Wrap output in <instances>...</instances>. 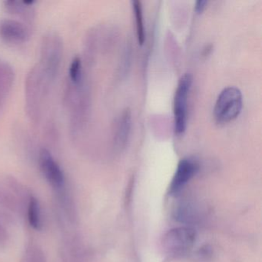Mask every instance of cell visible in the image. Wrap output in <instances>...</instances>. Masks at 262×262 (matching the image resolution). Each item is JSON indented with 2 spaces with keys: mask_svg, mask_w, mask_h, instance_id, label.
Instances as JSON below:
<instances>
[{
  "mask_svg": "<svg viewBox=\"0 0 262 262\" xmlns=\"http://www.w3.org/2000/svg\"><path fill=\"white\" fill-rule=\"evenodd\" d=\"M51 87L38 63L32 67L26 78L25 105L27 116L33 124L40 122L44 100Z\"/></svg>",
  "mask_w": 262,
  "mask_h": 262,
  "instance_id": "obj_1",
  "label": "cell"
},
{
  "mask_svg": "<svg viewBox=\"0 0 262 262\" xmlns=\"http://www.w3.org/2000/svg\"><path fill=\"white\" fill-rule=\"evenodd\" d=\"M63 55V42L56 32L50 31L42 36L40 46V67L47 80L53 85L57 77Z\"/></svg>",
  "mask_w": 262,
  "mask_h": 262,
  "instance_id": "obj_2",
  "label": "cell"
},
{
  "mask_svg": "<svg viewBox=\"0 0 262 262\" xmlns=\"http://www.w3.org/2000/svg\"><path fill=\"white\" fill-rule=\"evenodd\" d=\"M36 1L33 0H7L4 2V10L6 12L20 18L23 23L27 24L28 27L33 25L36 18V10L34 5Z\"/></svg>",
  "mask_w": 262,
  "mask_h": 262,
  "instance_id": "obj_9",
  "label": "cell"
},
{
  "mask_svg": "<svg viewBox=\"0 0 262 262\" xmlns=\"http://www.w3.org/2000/svg\"><path fill=\"white\" fill-rule=\"evenodd\" d=\"M199 169V162L193 158H184L181 159L170 184V194L176 195L179 194L190 180L197 174Z\"/></svg>",
  "mask_w": 262,
  "mask_h": 262,
  "instance_id": "obj_7",
  "label": "cell"
},
{
  "mask_svg": "<svg viewBox=\"0 0 262 262\" xmlns=\"http://www.w3.org/2000/svg\"><path fill=\"white\" fill-rule=\"evenodd\" d=\"M24 262H44L42 254L36 248H30L24 257Z\"/></svg>",
  "mask_w": 262,
  "mask_h": 262,
  "instance_id": "obj_15",
  "label": "cell"
},
{
  "mask_svg": "<svg viewBox=\"0 0 262 262\" xmlns=\"http://www.w3.org/2000/svg\"><path fill=\"white\" fill-rule=\"evenodd\" d=\"M243 96L235 86L224 89L216 99L214 117L217 123H228L235 119L242 112Z\"/></svg>",
  "mask_w": 262,
  "mask_h": 262,
  "instance_id": "obj_3",
  "label": "cell"
},
{
  "mask_svg": "<svg viewBox=\"0 0 262 262\" xmlns=\"http://www.w3.org/2000/svg\"><path fill=\"white\" fill-rule=\"evenodd\" d=\"M196 241V233L190 227H178L167 231L162 239L163 252L170 257H179L191 251Z\"/></svg>",
  "mask_w": 262,
  "mask_h": 262,
  "instance_id": "obj_4",
  "label": "cell"
},
{
  "mask_svg": "<svg viewBox=\"0 0 262 262\" xmlns=\"http://www.w3.org/2000/svg\"><path fill=\"white\" fill-rule=\"evenodd\" d=\"M15 80V72L7 61L0 58V110L5 103Z\"/></svg>",
  "mask_w": 262,
  "mask_h": 262,
  "instance_id": "obj_10",
  "label": "cell"
},
{
  "mask_svg": "<svg viewBox=\"0 0 262 262\" xmlns=\"http://www.w3.org/2000/svg\"><path fill=\"white\" fill-rule=\"evenodd\" d=\"M131 112L128 108H126L119 116L116 124V132H115V144L119 148L123 147L128 141L130 130H131Z\"/></svg>",
  "mask_w": 262,
  "mask_h": 262,
  "instance_id": "obj_11",
  "label": "cell"
},
{
  "mask_svg": "<svg viewBox=\"0 0 262 262\" xmlns=\"http://www.w3.org/2000/svg\"><path fill=\"white\" fill-rule=\"evenodd\" d=\"M133 10L136 17V34H137L138 42L140 45L145 42V31L144 26L143 11L142 4L140 0H134L133 2Z\"/></svg>",
  "mask_w": 262,
  "mask_h": 262,
  "instance_id": "obj_12",
  "label": "cell"
},
{
  "mask_svg": "<svg viewBox=\"0 0 262 262\" xmlns=\"http://www.w3.org/2000/svg\"><path fill=\"white\" fill-rule=\"evenodd\" d=\"M31 36L30 27L22 21L13 19L0 20V39L11 45H22Z\"/></svg>",
  "mask_w": 262,
  "mask_h": 262,
  "instance_id": "obj_6",
  "label": "cell"
},
{
  "mask_svg": "<svg viewBox=\"0 0 262 262\" xmlns=\"http://www.w3.org/2000/svg\"><path fill=\"white\" fill-rule=\"evenodd\" d=\"M38 162L41 171L52 186L56 188H62L65 182V176L60 165L52 153L47 148H42L39 152Z\"/></svg>",
  "mask_w": 262,
  "mask_h": 262,
  "instance_id": "obj_8",
  "label": "cell"
},
{
  "mask_svg": "<svg viewBox=\"0 0 262 262\" xmlns=\"http://www.w3.org/2000/svg\"><path fill=\"white\" fill-rule=\"evenodd\" d=\"M67 81L75 85L83 83V67L82 59L79 56H76L72 60L69 67Z\"/></svg>",
  "mask_w": 262,
  "mask_h": 262,
  "instance_id": "obj_13",
  "label": "cell"
},
{
  "mask_svg": "<svg viewBox=\"0 0 262 262\" xmlns=\"http://www.w3.org/2000/svg\"><path fill=\"white\" fill-rule=\"evenodd\" d=\"M192 84L191 73H185L179 79L174 97V129L182 134L186 129L188 119V98Z\"/></svg>",
  "mask_w": 262,
  "mask_h": 262,
  "instance_id": "obj_5",
  "label": "cell"
},
{
  "mask_svg": "<svg viewBox=\"0 0 262 262\" xmlns=\"http://www.w3.org/2000/svg\"><path fill=\"white\" fill-rule=\"evenodd\" d=\"M208 4L207 0H198L194 5V10L196 13H201L203 11L204 9L205 8V6Z\"/></svg>",
  "mask_w": 262,
  "mask_h": 262,
  "instance_id": "obj_16",
  "label": "cell"
},
{
  "mask_svg": "<svg viewBox=\"0 0 262 262\" xmlns=\"http://www.w3.org/2000/svg\"><path fill=\"white\" fill-rule=\"evenodd\" d=\"M28 219L32 227L36 229L40 228V210L39 202L35 198H31L29 203Z\"/></svg>",
  "mask_w": 262,
  "mask_h": 262,
  "instance_id": "obj_14",
  "label": "cell"
}]
</instances>
